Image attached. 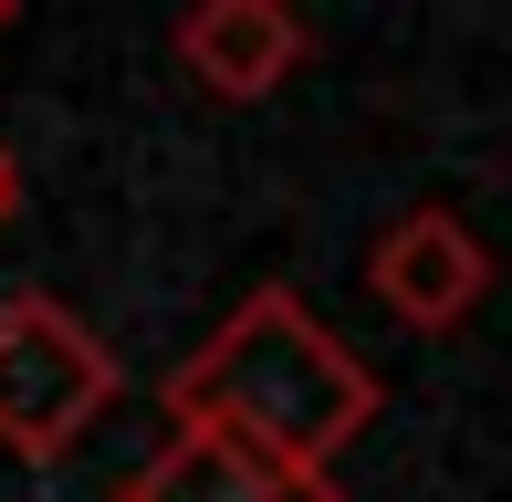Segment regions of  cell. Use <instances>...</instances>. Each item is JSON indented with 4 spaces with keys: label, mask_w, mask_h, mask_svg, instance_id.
<instances>
[{
    "label": "cell",
    "mask_w": 512,
    "mask_h": 502,
    "mask_svg": "<svg viewBox=\"0 0 512 502\" xmlns=\"http://www.w3.org/2000/svg\"><path fill=\"white\" fill-rule=\"evenodd\" d=\"M168 419L230 429V440L272 450L293 471H335V450L377 419V367L345 335H324V314L293 283H262L220 335L168 377Z\"/></svg>",
    "instance_id": "1"
},
{
    "label": "cell",
    "mask_w": 512,
    "mask_h": 502,
    "mask_svg": "<svg viewBox=\"0 0 512 502\" xmlns=\"http://www.w3.org/2000/svg\"><path fill=\"white\" fill-rule=\"evenodd\" d=\"M115 387H126V367L105 356V335L74 304H53V293L0 304V450L11 461H63L105 419Z\"/></svg>",
    "instance_id": "2"
},
{
    "label": "cell",
    "mask_w": 512,
    "mask_h": 502,
    "mask_svg": "<svg viewBox=\"0 0 512 502\" xmlns=\"http://www.w3.org/2000/svg\"><path fill=\"white\" fill-rule=\"evenodd\" d=\"M366 293H377L398 325L450 335L460 314L492 293V251H481V231H471L460 210H408L398 231L366 251Z\"/></svg>",
    "instance_id": "3"
},
{
    "label": "cell",
    "mask_w": 512,
    "mask_h": 502,
    "mask_svg": "<svg viewBox=\"0 0 512 502\" xmlns=\"http://www.w3.org/2000/svg\"><path fill=\"white\" fill-rule=\"evenodd\" d=\"M115 502H335V471H293L230 429L168 419V440L115 482Z\"/></svg>",
    "instance_id": "4"
},
{
    "label": "cell",
    "mask_w": 512,
    "mask_h": 502,
    "mask_svg": "<svg viewBox=\"0 0 512 502\" xmlns=\"http://www.w3.org/2000/svg\"><path fill=\"white\" fill-rule=\"evenodd\" d=\"M178 63H189L199 95L220 105H262L272 84H293V63L314 53V32L283 11V0H199V11H178Z\"/></svg>",
    "instance_id": "5"
},
{
    "label": "cell",
    "mask_w": 512,
    "mask_h": 502,
    "mask_svg": "<svg viewBox=\"0 0 512 502\" xmlns=\"http://www.w3.org/2000/svg\"><path fill=\"white\" fill-rule=\"evenodd\" d=\"M21 220V168H11V147H0V231Z\"/></svg>",
    "instance_id": "6"
},
{
    "label": "cell",
    "mask_w": 512,
    "mask_h": 502,
    "mask_svg": "<svg viewBox=\"0 0 512 502\" xmlns=\"http://www.w3.org/2000/svg\"><path fill=\"white\" fill-rule=\"evenodd\" d=\"M0 32H11V0H0Z\"/></svg>",
    "instance_id": "7"
}]
</instances>
